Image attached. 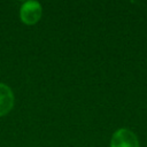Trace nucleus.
I'll return each mask as SVG.
<instances>
[{"label":"nucleus","instance_id":"1","mask_svg":"<svg viewBox=\"0 0 147 147\" xmlns=\"http://www.w3.org/2000/svg\"><path fill=\"white\" fill-rule=\"evenodd\" d=\"M42 15V7L38 1H25L20 8L21 21L26 25L36 24Z\"/></svg>","mask_w":147,"mask_h":147},{"label":"nucleus","instance_id":"2","mask_svg":"<svg viewBox=\"0 0 147 147\" xmlns=\"http://www.w3.org/2000/svg\"><path fill=\"white\" fill-rule=\"evenodd\" d=\"M110 147H139V141L133 131L122 127L114 132Z\"/></svg>","mask_w":147,"mask_h":147},{"label":"nucleus","instance_id":"3","mask_svg":"<svg viewBox=\"0 0 147 147\" xmlns=\"http://www.w3.org/2000/svg\"><path fill=\"white\" fill-rule=\"evenodd\" d=\"M14 93L11 88L3 84L0 83V116L7 115L14 107Z\"/></svg>","mask_w":147,"mask_h":147}]
</instances>
